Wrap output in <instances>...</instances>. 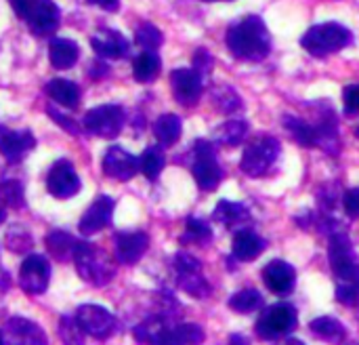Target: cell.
<instances>
[{
    "mask_svg": "<svg viewBox=\"0 0 359 345\" xmlns=\"http://www.w3.org/2000/svg\"><path fill=\"white\" fill-rule=\"evenodd\" d=\"M191 175L196 179V183L206 190V192H212L219 188V183L223 181V169L219 164V158H217V148L212 141H206V139H198L194 143V150H191Z\"/></svg>",
    "mask_w": 359,
    "mask_h": 345,
    "instance_id": "7",
    "label": "cell"
},
{
    "mask_svg": "<svg viewBox=\"0 0 359 345\" xmlns=\"http://www.w3.org/2000/svg\"><path fill=\"white\" fill-rule=\"evenodd\" d=\"M74 263H76L78 276L93 287H105L116 276V266L109 259V255L103 249L93 247L90 242L76 245Z\"/></svg>",
    "mask_w": 359,
    "mask_h": 345,
    "instance_id": "4",
    "label": "cell"
},
{
    "mask_svg": "<svg viewBox=\"0 0 359 345\" xmlns=\"http://www.w3.org/2000/svg\"><path fill=\"white\" fill-rule=\"evenodd\" d=\"M48 57L55 70H69L80 57V48L72 38H53L48 40Z\"/></svg>",
    "mask_w": 359,
    "mask_h": 345,
    "instance_id": "23",
    "label": "cell"
},
{
    "mask_svg": "<svg viewBox=\"0 0 359 345\" xmlns=\"http://www.w3.org/2000/svg\"><path fill=\"white\" fill-rule=\"evenodd\" d=\"M90 46L101 59H122L130 51V42L116 30H99L90 36Z\"/></svg>",
    "mask_w": 359,
    "mask_h": 345,
    "instance_id": "19",
    "label": "cell"
},
{
    "mask_svg": "<svg viewBox=\"0 0 359 345\" xmlns=\"http://www.w3.org/2000/svg\"><path fill=\"white\" fill-rule=\"evenodd\" d=\"M135 40H137V44L143 46L145 51H156V48L162 46L164 36H162V32H160L154 23H147V21H145V23H141V25L137 27Z\"/></svg>",
    "mask_w": 359,
    "mask_h": 345,
    "instance_id": "37",
    "label": "cell"
},
{
    "mask_svg": "<svg viewBox=\"0 0 359 345\" xmlns=\"http://www.w3.org/2000/svg\"><path fill=\"white\" fill-rule=\"evenodd\" d=\"M4 242H6L8 251H13V253H27L34 247L32 234L21 226H13L4 236Z\"/></svg>",
    "mask_w": 359,
    "mask_h": 345,
    "instance_id": "39",
    "label": "cell"
},
{
    "mask_svg": "<svg viewBox=\"0 0 359 345\" xmlns=\"http://www.w3.org/2000/svg\"><path fill=\"white\" fill-rule=\"evenodd\" d=\"M267 249V242L250 232V230H240L233 238V245H231V255L238 259V261H255L263 251Z\"/></svg>",
    "mask_w": 359,
    "mask_h": 345,
    "instance_id": "22",
    "label": "cell"
},
{
    "mask_svg": "<svg viewBox=\"0 0 359 345\" xmlns=\"http://www.w3.org/2000/svg\"><path fill=\"white\" fill-rule=\"evenodd\" d=\"M229 308L238 314H252L257 310L263 308V295L257 289H244L238 291L231 299H229Z\"/></svg>",
    "mask_w": 359,
    "mask_h": 345,
    "instance_id": "33",
    "label": "cell"
},
{
    "mask_svg": "<svg viewBox=\"0 0 359 345\" xmlns=\"http://www.w3.org/2000/svg\"><path fill=\"white\" fill-rule=\"evenodd\" d=\"M0 202L8 209H23L25 207L23 185L15 179L0 181Z\"/></svg>",
    "mask_w": 359,
    "mask_h": 345,
    "instance_id": "36",
    "label": "cell"
},
{
    "mask_svg": "<svg viewBox=\"0 0 359 345\" xmlns=\"http://www.w3.org/2000/svg\"><path fill=\"white\" fill-rule=\"evenodd\" d=\"M343 207L351 219H359V188H351L349 192H345Z\"/></svg>",
    "mask_w": 359,
    "mask_h": 345,
    "instance_id": "44",
    "label": "cell"
},
{
    "mask_svg": "<svg viewBox=\"0 0 359 345\" xmlns=\"http://www.w3.org/2000/svg\"><path fill=\"white\" fill-rule=\"evenodd\" d=\"M82 124L88 133H93L97 137L114 139L120 135V131L124 126V110L120 105H114V103L97 105L84 114Z\"/></svg>",
    "mask_w": 359,
    "mask_h": 345,
    "instance_id": "10",
    "label": "cell"
},
{
    "mask_svg": "<svg viewBox=\"0 0 359 345\" xmlns=\"http://www.w3.org/2000/svg\"><path fill=\"white\" fill-rule=\"evenodd\" d=\"M36 145V139L29 131H11L0 124V154L8 162H19Z\"/></svg>",
    "mask_w": 359,
    "mask_h": 345,
    "instance_id": "20",
    "label": "cell"
},
{
    "mask_svg": "<svg viewBox=\"0 0 359 345\" xmlns=\"http://www.w3.org/2000/svg\"><path fill=\"white\" fill-rule=\"evenodd\" d=\"M202 2H212V0H202Z\"/></svg>",
    "mask_w": 359,
    "mask_h": 345,
    "instance_id": "49",
    "label": "cell"
},
{
    "mask_svg": "<svg viewBox=\"0 0 359 345\" xmlns=\"http://www.w3.org/2000/svg\"><path fill=\"white\" fill-rule=\"evenodd\" d=\"M250 219H252V215H250L248 207L242 202H231V200H221L212 213V221L221 223L227 230L244 228L246 223H250Z\"/></svg>",
    "mask_w": 359,
    "mask_h": 345,
    "instance_id": "21",
    "label": "cell"
},
{
    "mask_svg": "<svg viewBox=\"0 0 359 345\" xmlns=\"http://www.w3.org/2000/svg\"><path fill=\"white\" fill-rule=\"evenodd\" d=\"M343 105L347 116L359 114V84H349L343 91Z\"/></svg>",
    "mask_w": 359,
    "mask_h": 345,
    "instance_id": "41",
    "label": "cell"
},
{
    "mask_svg": "<svg viewBox=\"0 0 359 345\" xmlns=\"http://www.w3.org/2000/svg\"><path fill=\"white\" fill-rule=\"evenodd\" d=\"M351 42H353L351 30L345 27L343 23H337V21L318 23V25L309 27L305 32V36L301 38V46L309 55L320 57V59L347 48Z\"/></svg>",
    "mask_w": 359,
    "mask_h": 345,
    "instance_id": "3",
    "label": "cell"
},
{
    "mask_svg": "<svg viewBox=\"0 0 359 345\" xmlns=\"http://www.w3.org/2000/svg\"><path fill=\"white\" fill-rule=\"evenodd\" d=\"M328 259L337 280V301L355 306L359 301V261L347 230L328 236Z\"/></svg>",
    "mask_w": 359,
    "mask_h": 345,
    "instance_id": "1",
    "label": "cell"
},
{
    "mask_svg": "<svg viewBox=\"0 0 359 345\" xmlns=\"http://www.w3.org/2000/svg\"><path fill=\"white\" fill-rule=\"evenodd\" d=\"M46 95L50 99H55L59 105L72 110L80 103V91L74 82L65 80V78H55L46 84Z\"/></svg>",
    "mask_w": 359,
    "mask_h": 345,
    "instance_id": "26",
    "label": "cell"
},
{
    "mask_svg": "<svg viewBox=\"0 0 359 345\" xmlns=\"http://www.w3.org/2000/svg\"><path fill=\"white\" fill-rule=\"evenodd\" d=\"M13 11L36 36H48L59 27V6L53 0H8Z\"/></svg>",
    "mask_w": 359,
    "mask_h": 345,
    "instance_id": "6",
    "label": "cell"
},
{
    "mask_svg": "<svg viewBox=\"0 0 359 345\" xmlns=\"http://www.w3.org/2000/svg\"><path fill=\"white\" fill-rule=\"evenodd\" d=\"M59 339L65 344H80L84 339V331L78 323V318L61 316L59 320Z\"/></svg>",
    "mask_w": 359,
    "mask_h": 345,
    "instance_id": "40",
    "label": "cell"
},
{
    "mask_svg": "<svg viewBox=\"0 0 359 345\" xmlns=\"http://www.w3.org/2000/svg\"><path fill=\"white\" fill-rule=\"evenodd\" d=\"M162 70V61L160 57L156 55V51H145L141 55L135 57V63H133V74H135V80L137 82H154L158 78Z\"/></svg>",
    "mask_w": 359,
    "mask_h": 345,
    "instance_id": "29",
    "label": "cell"
},
{
    "mask_svg": "<svg viewBox=\"0 0 359 345\" xmlns=\"http://www.w3.org/2000/svg\"><path fill=\"white\" fill-rule=\"evenodd\" d=\"M4 219H6V211H4V209H2V204H0V223H2Z\"/></svg>",
    "mask_w": 359,
    "mask_h": 345,
    "instance_id": "47",
    "label": "cell"
},
{
    "mask_svg": "<svg viewBox=\"0 0 359 345\" xmlns=\"http://www.w3.org/2000/svg\"><path fill=\"white\" fill-rule=\"evenodd\" d=\"M6 331H8V335H11L15 341H19V344H46L44 331H42L36 323H32V320H27V318H19V316H17V318H11V320L6 323Z\"/></svg>",
    "mask_w": 359,
    "mask_h": 345,
    "instance_id": "24",
    "label": "cell"
},
{
    "mask_svg": "<svg viewBox=\"0 0 359 345\" xmlns=\"http://www.w3.org/2000/svg\"><path fill=\"white\" fill-rule=\"evenodd\" d=\"M181 133H183V124L177 114H164L154 122V135L164 148L175 145L179 141Z\"/></svg>",
    "mask_w": 359,
    "mask_h": 345,
    "instance_id": "27",
    "label": "cell"
},
{
    "mask_svg": "<svg viewBox=\"0 0 359 345\" xmlns=\"http://www.w3.org/2000/svg\"><path fill=\"white\" fill-rule=\"evenodd\" d=\"M114 207L116 204L109 196H99L78 221L82 236H93V234L101 232L103 228H107L111 223V217H114Z\"/></svg>",
    "mask_w": 359,
    "mask_h": 345,
    "instance_id": "18",
    "label": "cell"
},
{
    "mask_svg": "<svg viewBox=\"0 0 359 345\" xmlns=\"http://www.w3.org/2000/svg\"><path fill=\"white\" fill-rule=\"evenodd\" d=\"M0 344H2V335H0Z\"/></svg>",
    "mask_w": 359,
    "mask_h": 345,
    "instance_id": "50",
    "label": "cell"
},
{
    "mask_svg": "<svg viewBox=\"0 0 359 345\" xmlns=\"http://www.w3.org/2000/svg\"><path fill=\"white\" fill-rule=\"evenodd\" d=\"M299 325L297 308L290 304H278L267 310L257 320V335L265 341H276L292 333Z\"/></svg>",
    "mask_w": 359,
    "mask_h": 345,
    "instance_id": "8",
    "label": "cell"
},
{
    "mask_svg": "<svg viewBox=\"0 0 359 345\" xmlns=\"http://www.w3.org/2000/svg\"><path fill=\"white\" fill-rule=\"evenodd\" d=\"M80 177L74 169V164L65 158L57 160L48 175H46V190L50 196L59 198V200H65V198H74L78 192H80Z\"/></svg>",
    "mask_w": 359,
    "mask_h": 345,
    "instance_id": "12",
    "label": "cell"
},
{
    "mask_svg": "<svg viewBox=\"0 0 359 345\" xmlns=\"http://www.w3.org/2000/svg\"><path fill=\"white\" fill-rule=\"evenodd\" d=\"M50 282V266L42 255H27L19 270V287L27 295H42Z\"/></svg>",
    "mask_w": 359,
    "mask_h": 345,
    "instance_id": "13",
    "label": "cell"
},
{
    "mask_svg": "<svg viewBox=\"0 0 359 345\" xmlns=\"http://www.w3.org/2000/svg\"><path fill=\"white\" fill-rule=\"evenodd\" d=\"M355 137H358V139H359V126H358V129H355Z\"/></svg>",
    "mask_w": 359,
    "mask_h": 345,
    "instance_id": "48",
    "label": "cell"
},
{
    "mask_svg": "<svg viewBox=\"0 0 359 345\" xmlns=\"http://www.w3.org/2000/svg\"><path fill=\"white\" fill-rule=\"evenodd\" d=\"M88 4H95V6H101L109 13H116L120 8V0H86Z\"/></svg>",
    "mask_w": 359,
    "mask_h": 345,
    "instance_id": "45",
    "label": "cell"
},
{
    "mask_svg": "<svg viewBox=\"0 0 359 345\" xmlns=\"http://www.w3.org/2000/svg\"><path fill=\"white\" fill-rule=\"evenodd\" d=\"M116 259L124 266H135L149 249V236L145 232H118L114 234Z\"/></svg>",
    "mask_w": 359,
    "mask_h": 345,
    "instance_id": "16",
    "label": "cell"
},
{
    "mask_svg": "<svg viewBox=\"0 0 359 345\" xmlns=\"http://www.w3.org/2000/svg\"><path fill=\"white\" fill-rule=\"evenodd\" d=\"M44 242H46V251H48V255L53 259H57V261H69V259H74V251H76L78 240L72 234L61 232V230H55V232H50L44 238Z\"/></svg>",
    "mask_w": 359,
    "mask_h": 345,
    "instance_id": "25",
    "label": "cell"
},
{
    "mask_svg": "<svg viewBox=\"0 0 359 345\" xmlns=\"http://www.w3.org/2000/svg\"><path fill=\"white\" fill-rule=\"evenodd\" d=\"M172 270L177 274V285L194 299H206L212 293V287L202 276V263L189 253H177L172 257Z\"/></svg>",
    "mask_w": 359,
    "mask_h": 345,
    "instance_id": "9",
    "label": "cell"
},
{
    "mask_svg": "<svg viewBox=\"0 0 359 345\" xmlns=\"http://www.w3.org/2000/svg\"><path fill=\"white\" fill-rule=\"evenodd\" d=\"M284 122V129L303 145V148H318V137H316V126L313 122H307L299 116H292V114H286L282 118Z\"/></svg>",
    "mask_w": 359,
    "mask_h": 345,
    "instance_id": "28",
    "label": "cell"
},
{
    "mask_svg": "<svg viewBox=\"0 0 359 345\" xmlns=\"http://www.w3.org/2000/svg\"><path fill=\"white\" fill-rule=\"evenodd\" d=\"M231 341H242V344H248V339H246L244 335H233V337H231Z\"/></svg>",
    "mask_w": 359,
    "mask_h": 345,
    "instance_id": "46",
    "label": "cell"
},
{
    "mask_svg": "<svg viewBox=\"0 0 359 345\" xmlns=\"http://www.w3.org/2000/svg\"><path fill=\"white\" fill-rule=\"evenodd\" d=\"M139 171V158L120 145H111L103 156V173L116 181H128Z\"/></svg>",
    "mask_w": 359,
    "mask_h": 345,
    "instance_id": "15",
    "label": "cell"
},
{
    "mask_svg": "<svg viewBox=\"0 0 359 345\" xmlns=\"http://www.w3.org/2000/svg\"><path fill=\"white\" fill-rule=\"evenodd\" d=\"M194 67H196L202 76H206V74L212 72V67H215V57L210 55L208 48H198V51L194 53Z\"/></svg>",
    "mask_w": 359,
    "mask_h": 345,
    "instance_id": "42",
    "label": "cell"
},
{
    "mask_svg": "<svg viewBox=\"0 0 359 345\" xmlns=\"http://www.w3.org/2000/svg\"><path fill=\"white\" fill-rule=\"evenodd\" d=\"M76 318H78L84 335H88L93 339L107 341L109 337H114L118 333L116 316L109 310L101 308V306H93V304L80 306L78 312H76Z\"/></svg>",
    "mask_w": 359,
    "mask_h": 345,
    "instance_id": "11",
    "label": "cell"
},
{
    "mask_svg": "<svg viewBox=\"0 0 359 345\" xmlns=\"http://www.w3.org/2000/svg\"><path fill=\"white\" fill-rule=\"evenodd\" d=\"M263 282L271 293L286 297L297 285V270L284 259H273L263 268Z\"/></svg>",
    "mask_w": 359,
    "mask_h": 345,
    "instance_id": "17",
    "label": "cell"
},
{
    "mask_svg": "<svg viewBox=\"0 0 359 345\" xmlns=\"http://www.w3.org/2000/svg\"><path fill=\"white\" fill-rule=\"evenodd\" d=\"M280 154H282V143L276 137L259 135L257 139H252L244 148V154H242V160H240V171L244 175L252 177V179L263 177L273 169Z\"/></svg>",
    "mask_w": 359,
    "mask_h": 345,
    "instance_id": "5",
    "label": "cell"
},
{
    "mask_svg": "<svg viewBox=\"0 0 359 345\" xmlns=\"http://www.w3.org/2000/svg\"><path fill=\"white\" fill-rule=\"evenodd\" d=\"M204 331L200 325H170L162 344H202Z\"/></svg>",
    "mask_w": 359,
    "mask_h": 345,
    "instance_id": "31",
    "label": "cell"
},
{
    "mask_svg": "<svg viewBox=\"0 0 359 345\" xmlns=\"http://www.w3.org/2000/svg\"><path fill=\"white\" fill-rule=\"evenodd\" d=\"M309 331L313 337L322 339V341H343L347 337V331L343 327V323H339L337 318H330V316H322V318H316L311 320L309 325Z\"/></svg>",
    "mask_w": 359,
    "mask_h": 345,
    "instance_id": "30",
    "label": "cell"
},
{
    "mask_svg": "<svg viewBox=\"0 0 359 345\" xmlns=\"http://www.w3.org/2000/svg\"><path fill=\"white\" fill-rule=\"evenodd\" d=\"M48 112V116L63 129V131H67L69 135H78L80 133V126H78V122L74 120V118H69V116H63L61 112H57L55 108H48L46 110Z\"/></svg>",
    "mask_w": 359,
    "mask_h": 345,
    "instance_id": "43",
    "label": "cell"
},
{
    "mask_svg": "<svg viewBox=\"0 0 359 345\" xmlns=\"http://www.w3.org/2000/svg\"><path fill=\"white\" fill-rule=\"evenodd\" d=\"M212 240V228L204 221V219H198V217H189L187 223H185V234L181 236V242L189 245H206Z\"/></svg>",
    "mask_w": 359,
    "mask_h": 345,
    "instance_id": "34",
    "label": "cell"
},
{
    "mask_svg": "<svg viewBox=\"0 0 359 345\" xmlns=\"http://www.w3.org/2000/svg\"><path fill=\"white\" fill-rule=\"evenodd\" d=\"M227 48L240 61H261L271 51V34L257 15H246L231 23L225 36Z\"/></svg>",
    "mask_w": 359,
    "mask_h": 345,
    "instance_id": "2",
    "label": "cell"
},
{
    "mask_svg": "<svg viewBox=\"0 0 359 345\" xmlns=\"http://www.w3.org/2000/svg\"><path fill=\"white\" fill-rule=\"evenodd\" d=\"M164 164H166V158H164V152L160 150V148H147L143 154H141V158H139V169L143 171V175L147 177V179H158V175L162 173V169H164Z\"/></svg>",
    "mask_w": 359,
    "mask_h": 345,
    "instance_id": "35",
    "label": "cell"
},
{
    "mask_svg": "<svg viewBox=\"0 0 359 345\" xmlns=\"http://www.w3.org/2000/svg\"><path fill=\"white\" fill-rule=\"evenodd\" d=\"M246 133H248V122L246 120H229V122H223L215 131V141L233 148V145H240L244 141Z\"/></svg>",
    "mask_w": 359,
    "mask_h": 345,
    "instance_id": "32",
    "label": "cell"
},
{
    "mask_svg": "<svg viewBox=\"0 0 359 345\" xmlns=\"http://www.w3.org/2000/svg\"><path fill=\"white\" fill-rule=\"evenodd\" d=\"M204 76L196 67H179L170 76L172 95L181 105H196L202 97Z\"/></svg>",
    "mask_w": 359,
    "mask_h": 345,
    "instance_id": "14",
    "label": "cell"
},
{
    "mask_svg": "<svg viewBox=\"0 0 359 345\" xmlns=\"http://www.w3.org/2000/svg\"><path fill=\"white\" fill-rule=\"evenodd\" d=\"M212 97H215V103H217L219 112H225V114H233L244 105V101L240 99V95L231 86H217Z\"/></svg>",
    "mask_w": 359,
    "mask_h": 345,
    "instance_id": "38",
    "label": "cell"
}]
</instances>
